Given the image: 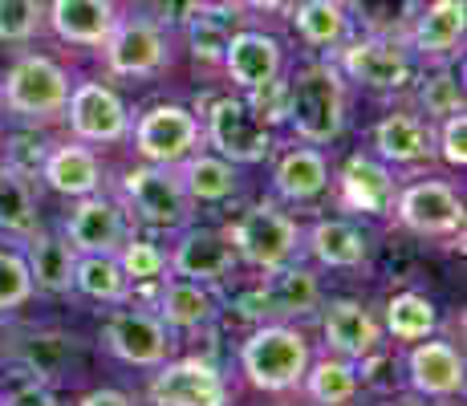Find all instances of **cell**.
<instances>
[{
    "label": "cell",
    "mask_w": 467,
    "mask_h": 406,
    "mask_svg": "<svg viewBox=\"0 0 467 406\" xmlns=\"http://www.w3.org/2000/svg\"><path fill=\"white\" fill-rule=\"evenodd\" d=\"M281 119L309 147H326L346 130V78L334 61H309L285 81Z\"/></svg>",
    "instance_id": "1"
},
{
    "label": "cell",
    "mask_w": 467,
    "mask_h": 406,
    "mask_svg": "<svg viewBox=\"0 0 467 406\" xmlns=\"http://www.w3.org/2000/svg\"><path fill=\"white\" fill-rule=\"evenodd\" d=\"M236 252V260H244L248 268L260 273H276V268L293 265L301 256L305 232L297 228L293 215H285L276 203H253L240 220H232V228L223 232Z\"/></svg>",
    "instance_id": "2"
},
{
    "label": "cell",
    "mask_w": 467,
    "mask_h": 406,
    "mask_svg": "<svg viewBox=\"0 0 467 406\" xmlns=\"http://www.w3.org/2000/svg\"><path fill=\"white\" fill-rule=\"evenodd\" d=\"M240 366L256 390L281 394L301 386L309 370V341L293 325H260L253 338L240 346Z\"/></svg>",
    "instance_id": "3"
},
{
    "label": "cell",
    "mask_w": 467,
    "mask_h": 406,
    "mask_svg": "<svg viewBox=\"0 0 467 406\" xmlns=\"http://www.w3.org/2000/svg\"><path fill=\"white\" fill-rule=\"evenodd\" d=\"M69 102V78L57 61L49 57H21L13 69L5 74L0 86V106L16 119H57L66 114Z\"/></svg>",
    "instance_id": "4"
},
{
    "label": "cell",
    "mask_w": 467,
    "mask_h": 406,
    "mask_svg": "<svg viewBox=\"0 0 467 406\" xmlns=\"http://www.w3.org/2000/svg\"><path fill=\"white\" fill-rule=\"evenodd\" d=\"M203 139L212 142V151L228 162H265L273 155V130L256 114V106L248 98H215L208 110V126Z\"/></svg>",
    "instance_id": "5"
},
{
    "label": "cell",
    "mask_w": 467,
    "mask_h": 406,
    "mask_svg": "<svg viewBox=\"0 0 467 406\" xmlns=\"http://www.w3.org/2000/svg\"><path fill=\"white\" fill-rule=\"evenodd\" d=\"M337 69H341V78H349V81H362V86H370V89L394 94V89H407L410 81H415V53L399 37L366 33V37L346 41L337 49Z\"/></svg>",
    "instance_id": "6"
},
{
    "label": "cell",
    "mask_w": 467,
    "mask_h": 406,
    "mask_svg": "<svg viewBox=\"0 0 467 406\" xmlns=\"http://www.w3.org/2000/svg\"><path fill=\"white\" fill-rule=\"evenodd\" d=\"M122 200L134 212V220L150 224V228H183L192 220V200H187L183 183H179L175 167H134L122 175Z\"/></svg>",
    "instance_id": "7"
},
{
    "label": "cell",
    "mask_w": 467,
    "mask_h": 406,
    "mask_svg": "<svg viewBox=\"0 0 467 406\" xmlns=\"http://www.w3.org/2000/svg\"><path fill=\"white\" fill-rule=\"evenodd\" d=\"M394 220L415 236L447 240L455 232H463V200L451 183L443 179H415L394 195Z\"/></svg>",
    "instance_id": "8"
},
{
    "label": "cell",
    "mask_w": 467,
    "mask_h": 406,
    "mask_svg": "<svg viewBox=\"0 0 467 406\" xmlns=\"http://www.w3.org/2000/svg\"><path fill=\"white\" fill-rule=\"evenodd\" d=\"M102 346L110 349L119 362L139 366V370H155L171 358L175 333L150 309H114L102 325Z\"/></svg>",
    "instance_id": "9"
},
{
    "label": "cell",
    "mask_w": 467,
    "mask_h": 406,
    "mask_svg": "<svg viewBox=\"0 0 467 406\" xmlns=\"http://www.w3.org/2000/svg\"><path fill=\"white\" fill-rule=\"evenodd\" d=\"M106 66L119 78H150L171 66L167 33L147 16H119L110 37L102 41Z\"/></svg>",
    "instance_id": "10"
},
{
    "label": "cell",
    "mask_w": 467,
    "mask_h": 406,
    "mask_svg": "<svg viewBox=\"0 0 467 406\" xmlns=\"http://www.w3.org/2000/svg\"><path fill=\"white\" fill-rule=\"evenodd\" d=\"M200 142H203V126L183 106H150L134 122V151L147 162H159V167L183 162L192 151H200Z\"/></svg>",
    "instance_id": "11"
},
{
    "label": "cell",
    "mask_w": 467,
    "mask_h": 406,
    "mask_svg": "<svg viewBox=\"0 0 467 406\" xmlns=\"http://www.w3.org/2000/svg\"><path fill=\"white\" fill-rule=\"evenodd\" d=\"M155 406H228V382L212 362L200 358H179V362L155 366V378L147 386Z\"/></svg>",
    "instance_id": "12"
},
{
    "label": "cell",
    "mask_w": 467,
    "mask_h": 406,
    "mask_svg": "<svg viewBox=\"0 0 467 406\" xmlns=\"http://www.w3.org/2000/svg\"><path fill=\"white\" fill-rule=\"evenodd\" d=\"M66 119L78 142H119L130 134V114L122 106V98L102 81H82L78 89H69Z\"/></svg>",
    "instance_id": "13"
},
{
    "label": "cell",
    "mask_w": 467,
    "mask_h": 406,
    "mask_svg": "<svg viewBox=\"0 0 467 406\" xmlns=\"http://www.w3.org/2000/svg\"><path fill=\"white\" fill-rule=\"evenodd\" d=\"M463 29H467L463 0H431V5L415 8L402 41L423 61H451L463 45Z\"/></svg>",
    "instance_id": "14"
},
{
    "label": "cell",
    "mask_w": 467,
    "mask_h": 406,
    "mask_svg": "<svg viewBox=\"0 0 467 406\" xmlns=\"http://www.w3.org/2000/svg\"><path fill=\"white\" fill-rule=\"evenodd\" d=\"M127 240V215L114 200L106 195H82L78 207L66 220V244L78 252V256H114L119 244Z\"/></svg>",
    "instance_id": "15"
},
{
    "label": "cell",
    "mask_w": 467,
    "mask_h": 406,
    "mask_svg": "<svg viewBox=\"0 0 467 406\" xmlns=\"http://www.w3.org/2000/svg\"><path fill=\"white\" fill-rule=\"evenodd\" d=\"M240 305H256V309H248L253 318H301V313H313L321 305V285L309 268L293 260L276 273H265V285L248 293Z\"/></svg>",
    "instance_id": "16"
},
{
    "label": "cell",
    "mask_w": 467,
    "mask_h": 406,
    "mask_svg": "<svg viewBox=\"0 0 467 406\" xmlns=\"http://www.w3.org/2000/svg\"><path fill=\"white\" fill-rule=\"evenodd\" d=\"M236 268V252L223 232L215 228H192L179 236V244L167 256V273L171 276H187V281L215 285Z\"/></svg>",
    "instance_id": "17"
},
{
    "label": "cell",
    "mask_w": 467,
    "mask_h": 406,
    "mask_svg": "<svg viewBox=\"0 0 467 406\" xmlns=\"http://www.w3.org/2000/svg\"><path fill=\"white\" fill-rule=\"evenodd\" d=\"M321 333H326L329 349L346 362H366L382 349V325L374 321L370 309L358 301H329L321 305Z\"/></svg>",
    "instance_id": "18"
},
{
    "label": "cell",
    "mask_w": 467,
    "mask_h": 406,
    "mask_svg": "<svg viewBox=\"0 0 467 406\" xmlns=\"http://www.w3.org/2000/svg\"><path fill=\"white\" fill-rule=\"evenodd\" d=\"M394 175L382 159L374 155H349L346 167L337 175V200L349 212H362V215H390L394 207Z\"/></svg>",
    "instance_id": "19"
},
{
    "label": "cell",
    "mask_w": 467,
    "mask_h": 406,
    "mask_svg": "<svg viewBox=\"0 0 467 406\" xmlns=\"http://www.w3.org/2000/svg\"><path fill=\"white\" fill-rule=\"evenodd\" d=\"M223 69L228 78L236 81L240 89H260L268 81L281 78V41L268 37V33H256V29H240L228 37V49H223Z\"/></svg>",
    "instance_id": "20"
},
{
    "label": "cell",
    "mask_w": 467,
    "mask_h": 406,
    "mask_svg": "<svg viewBox=\"0 0 467 406\" xmlns=\"http://www.w3.org/2000/svg\"><path fill=\"white\" fill-rule=\"evenodd\" d=\"M407 374L423 399H455L463 394V358L451 341L423 338L407 358Z\"/></svg>",
    "instance_id": "21"
},
{
    "label": "cell",
    "mask_w": 467,
    "mask_h": 406,
    "mask_svg": "<svg viewBox=\"0 0 467 406\" xmlns=\"http://www.w3.org/2000/svg\"><path fill=\"white\" fill-rule=\"evenodd\" d=\"M374 151H379L382 162L415 167V162H427L435 155V130H431V122L423 114L394 110L374 126Z\"/></svg>",
    "instance_id": "22"
},
{
    "label": "cell",
    "mask_w": 467,
    "mask_h": 406,
    "mask_svg": "<svg viewBox=\"0 0 467 406\" xmlns=\"http://www.w3.org/2000/svg\"><path fill=\"white\" fill-rule=\"evenodd\" d=\"M155 313L163 318V325L171 333H192L203 329V325L215 321L220 313V301L208 285L200 281H187V276H163V288L155 297Z\"/></svg>",
    "instance_id": "23"
},
{
    "label": "cell",
    "mask_w": 467,
    "mask_h": 406,
    "mask_svg": "<svg viewBox=\"0 0 467 406\" xmlns=\"http://www.w3.org/2000/svg\"><path fill=\"white\" fill-rule=\"evenodd\" d=\"M45 21L69 45H98L110 37L114 21H119V8L110 0H53L45 8Z\"/></svg>",
    "instance_id": "24"
},
{
    "label": "cell",
    "mask_w": 467,
    "mask_h": 406,
    "mask_svg": "<svg viewBox=\"0 0 467 406\" xmlns=\"http://www.w3.org/2000/svg\"><path fill=\"white\" fill-rule=\"evenodd\" d=\"M301 248H309V256L326 268H362L370 260V236L349 220H317Z\"/></svg>",
    "instance_id": "25"
},
{
    "label": "cell",
    "mask_w": 467,
    "mask_h": 406,
    "mask_svg": "<svg viewBox=\"0 0 467 406\" xmlns=\"http://www.w3.org/2000/svg\"><path fill=\"white\" fill-rule=\"evenodd\" d=\"M289 16L297 37L321 53H337L349 41V25H354L346 0H293Z\"/></svg>",
    "instance_id": "26"
},
{
    "label": "cell",
    "mask_w": 467,
    "mask_h": 406,
    "mask_svg": "<svg viewBox=\"0 0 467 406\" xmlns=\"http://www.w3.org/2000/svg\"><path fill=\"white\" fill-rule=\"evenodd\" d=\"M41 179L53 187L57 195H94L102 187V162L82 142H66V147H53L41 162Z\"/></svg>",
    "instance_id": "27"
},
{
    "label": "cell",
    "mask_w": 467,
    "mask_h": 406,
    "mask_svg": "<svg viewBox=\"0 0 467 406\" xmlns=\"http://www.w3.org/2000/svg\"><path fill=\"white\" fill-rule=\"evenodd\" d=\"M25 265H29L33 288L53 293V297L74 293L78 252L66 244V236H45V232H37L33 240H25Z\"/></svg>",
    "instance_id": "28"
},
{
    "label": "cell",
    "mask_w": 467,
    "mask_h": 406,
    "mask_svg": "<svg viewBox=\"0 0 467 406\" xmlns=\"http://www.w3.org/2000/svg\"><path fill=\"white\" fill-rule=\"evenodd\" d=\"M175 175L192 203H223V200H232L240 187L236 162L208 155V151H192L183 162H175Z\"/></svg>",
    "instance_id": "29"
},
{
    "label": "cell",
    "mask_w": 467,
    "mask_h": 406,
    "mask_svg": "<svg viewBox=\"0 0 467 406\" xmlns=\"http://www.w3.org/2000/svg\"><path fill=\"white\" fill-rule=\"evenodd\" d=\"M273 187L281 200L289 203H309L329 187V162L317 147H293L285 151L273 171Z\"/></svg>",
    "instance_id": "30"
},
{
    "label": "cell",
    "mask_w": 467,
    "mask_h": 406,
    "mask_svg": "<svg viewBox=\"0 0 467 406\" xmlns=\"http://www.w3.org/2000/svg\"><path fill=\"white\" fill-rule=\"evenodd\" d=\"M0 232L16 244L33 240L41 232L33 187H29V179L13 167H0Z\"/></svg>",
    "instance_id": "31"
},
{
    "label": "cell",
    "mask_w": 467,
    "mask_h": 406,
    "mask_svg": "<svg viewBox=\"0 0 467 406\" xmlns=\"http://www.w3.org/2000/svg\"><path fill=\"white\" fill-rule=\"evenodd\" d=\"M74 293L89 297V301H102V305H122L130 297V281L122 276L119 260L114 256H78L74 265Z\"/></svg>",
    "instance_id": "32"
},
{
    "label": "cell",
    "mask_w": 467,
    "mask_h": 406,
    "mask_svg": "<svg viewBox=\"0 0 467 406\" xmlns=\"http://www.w3.org/2000/svg\"><path fill=\"white\" fill-rule=\"evenodd\" d=\"M236 13V8H223V5H195L192 13H187V37H192V53L200 61H220L223 49H228V37H232V25L228 16Z\"/></svg>",
    "instance_id": "33"
},
{
    "label": "cell",
    "mask_w": 467,
    "mask_h": 406,
    "mask_svg": "<svg viewBox=\"0 0 467 406\" xmlns=\"http://www.w3.org/2000/svg\"><path fill=\"white\" fill-rule=\"evenodd\" d=\"M301 386L317 406H346L358 394V370L349 366L346 358H326V362H317V366L309 362Z\"/></svg>",
    "instance_id": "34"
},
{
    "label": "cell",
    "mask_w": 467,
    "mask_h": 406,
    "mask_svg": "<svg viewBox=\"0 0 467 406\" xmlns=\"http://www.w3.org/2000/svg\"><path fill=\"white\" fill-rule=\"evenodd\" d=\"M435 325L439 313L423 293H394L390 305H386V329L399 341H423L435 333Z\"/></svg>",
    "instance_id": "35"
},
{
    "label": "cell",
    "mask_w": 467,
    "mask_h": 406,
    "mask_svg": "<svg viewBox=\"0 0 467 406\" xmlns=\"http://www.w3.org/2000/svg\"><path fill=\"white\" fill-rule=\"evenodd\" d=\"M419 0H349V16L366 25L379 37H399L407 33L410 16H415Z\"/></svg>",
    "instance_id": "36"
},
{
    "label": "cell",
    "mask_w": 467,
    "mask_h": 406,
    "mask_svg": "<svg viewBox=\"0 0 467 406\" xmlns=\"http://www.w3.org/2000/svg\"><path fill=\"white\" fill-rule=\"evenodd\" d=\"M114 260H119L122 276H127L130 285L163 281V273H167V252L159 248V244L139 240V236H127V240H122L119 252H114Z\"/></svg>",
    "instance_id": "37"
},
{
    "label": "cell",
    "mask_w": 467,
    "mask_h": 406,
    "mask_svg": "<svg viewBox=\"0 0 467 406\" xmlns=\"http://www.w3.org/2000/svg\"><path fill=\"white\" fill-rule=\"evenodd\" d=\"M415 102H419V110H423L427 119H447V114L463 110V86H460V78H455L451 69L439 66L435 74L419 78Z\"/></svg>",
    "instance_id": "38"
},
{
    "label": "cell",
    "mask_w": 467,
    "mask_h": 406,
    "mask_svg": "<svg viewBox=\"0 0 467 406\" xmlns=\"http://www.w3.org/2000/svg\"><path fill=\"white\" fill-rule=\"evenodd\" d=\"M45 5L41 0H0V45H25L41 33Z\"/></svg>",
    "instance_id": "39"
},
{
    "label": "cell",
    "mask_w": 467,
    "mask_h": 406,
    "mask_svg": "<svg viewBox=\"0 0 467 406\" xmlns=\"http://www.w3.org/2000/svg\"><path fill=\"white\" fill-rule=\"evenodd\" d=\"M33 276L25 265V252L16 248H0V313H13L21 305L33 301Z\"/></svg>",
    "instance_id": "40"
},
{
    "label": "cell",
    "mask_w": 467,
    "mask_h": 406,
    "mask_svg": "<svg viewBox=\"0 0 467 406\" xmlns=\"http://www.w3.org/2000/svg\"><path fill=\"white\" fill-rule=\"evenodd\" d=\"M435 151L443 155L447 167H455V171L467 167V114H463V110H455V114H447V119H439Z\"/></svg>",
    "instance_id": "41"
},
{
    "label": "cell",
    "mask_w": 467,
    "mask_h": 406,
    "mask_svg": "<svg viewBox=\"0 0 467 406\" xmlns=\"http://www.w3.org/2000/svg\"><path fill=\"white\" fill-rule=\"evenodd\" d=\"M0 406H61V402L45 382H25V386H16V390H8L5 399H0Z\"/></svg>",
    "instance_id": "42"
},
{
    "label": "cell",
    "mask_w": 467,
    "mask_h": 406,
    "mask_svg": "<svg viewBox=\"0 0 467 406\" xmlns=\"http://www.w3.org/2000/svg\"><path fill=\"white\" fill-rule=\"evenodd\" d=\"M78 406H134V399L122 390H89Z\"/></svg>",
    "instance_id": "43"
},
{
    "label": "cell",
    "mask_w": 467,
    "mask_h": 406,
    "mask_svg": "<svg viewBox=\"0 0 467 406\" xmlns=\"http://www.w3.org/2000/svg\"><path fill=\"white\" fill-rule=\"evenodd\" d=\"M240 5L256 8V13H289L293 0H240Z\"/></svg>",
    "instance_id": "44"
},
{
    "label": "cell",
    "mask_w": 467,
    "mask_h": 406,
    "mask_svg": "<svg viewBox=\"0 0 467 406\" xmlns=\"http://www.w3.org/2000/svg\"><path fill=\"white\" fill-rule=\"evenodd\" d=\"M203 5H223V8H240V0H203Z\"/></svg>",
    "instance_id": "45"
}]
</instances>
